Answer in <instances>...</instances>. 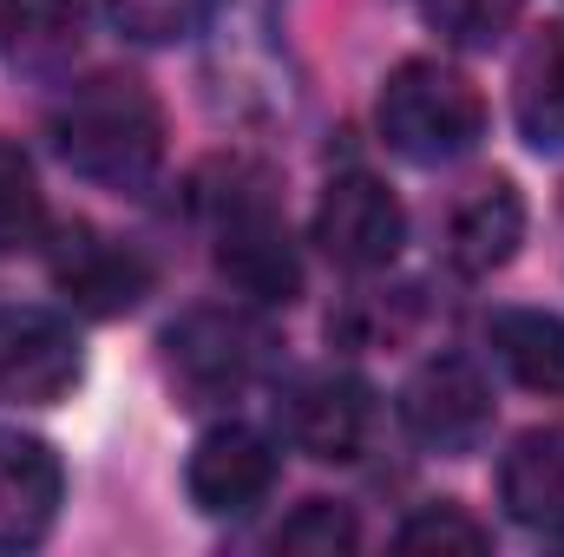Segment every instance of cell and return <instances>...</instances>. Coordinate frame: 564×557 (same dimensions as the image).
Wrapping results in <instances>:
<instances>
[{
  "label": "cell",
  "mask_w": 564,
  "mask_h": 557,
  "mask_svg": "<svg viewBox=\"0 0 564 557\" xmlns=\"http://www.w3.org/2000/svg\"><path fill=\"white\" fill-rule=\"evenodd\" d=\"M79 381V341L59 315L40 308H0V394L26 407L66 401Z\"/></svg>",
  "instance_id": "cell-7"
},
{
  "label": "cell",
  "mask_w": 564,
  "mask_h": 557,
  "mask_svg": "<svg viewBox=\"0 0 564 557\" xmlns=\"http://www.w3.org/2000/svg\"><path fill=\"white\" fill-rule=\"evenodd\" d=\"M375 119L388 151L408 164H453L486 139V99L446 59H401L381 86Z\"/></svg>",
  "instance_id": "cell-2"
},
{
  "label": "cell",
  "mask_w": 564,
  "mask_h": 557,
  "mask_svg": "<svg viewBox=\"0 0 564 557\" xmlns=\"http://www.w3.org/2000/svg\"><path fill=\"white\" fill-rule=\"evenodd\" d=\"M519 243H525V197H519L512 177L473 184V190L453 204V217H446V263H453L459 276H492V270H506V263L519 256Z\"/></svg>",
  "instance_id": "cell-12"
},
{
  "label": "cell",
  "mask_w": 564,
  "mask_h": 557,
  "mask_svg": "<svg viewBox=\"0 0 564 557\" xmlns=\"http://www.w3.org/2000/svg\"><path fill=\"white\" fill-rule=\"evenodd\" d=\"M106 13H112V26H119L126 40L171 46V40H191V33L217 13V0H106Z\"/></svg>",
  "instance_id": "cell-17"
},
{
  "label": "cell",
  "mask_w": 564,
  "mask_h": 557,
  "mask_svg": "<svg viewBox=\"0 0 564 557\" xmlns=\"http://www.w3.org/2000/svg\"><path fill=\"white\" fill-rule=\"evenodd\" d=\"M355 545H361V525H355V512L335 505V499L295 505L276 532V551H302V557H335V551H355Z\"/></svg>",
  "instance_id": "cell-18"
},
{
  "label": "cell",
  "mask_w": 564,
  "mask_h": 557,
  "mask_svg": "<svg viewBox=\"0 0 564 557\" xmlns=\"http://www.w3.org/2000/svg\"><path fill=\"white\" fill-rule=\"evenodd\" d=\"M53 288H59L79 315L112 321V315H132L144 295H151V263H144L139 250L99 237L93 223H73V230H59V243H53Z\"/></svg>",
  "instance_id": "cell-5"
},
{
  "label": "cell",
  "mask_w": 564,
  "mask_h": 557,
  "mask_svg": "<svg viewBox=\"0 0 564 557\" xmlns=\"http://www.w3.org/2000/svg\"><path fill=\"white\" fill-rule=\"evenodd\" d=\"M512 119L539 157H564V20L539 26L512 73Z\"/></svg>",
  "instance_id": "cell-14"
},
{
  "label": "cell",
  "mask_w": 564,
  "mask_h": 557,
  "mask_svg": "<svg viewBox=\"0 0 564 557\" xmlns=\"http://www.w3.org/2000/svg\"><path fill=\"white\" fill-rule=\"evenodd\" d=\"M289 439L295 452L322 459V466H348L368 452V433H375V394L355 381V374H315L289 394Z\"/></svg>",
  "instance_id": "cell-9"
},
{
  "label": "cell",
  "mask_w": 564,
  "mask_h": 557,
  "mask_svg": "<svg viewBox=\"0 0 564 557\" xmlns=\"http://www.w3.org/2000/svg\"><path fill=\"white\" fill-rule=\"evenodd\" d=\"M315 243H322V256L335 270H355V276L388 270L401 256V243H408V210L381 177L348 171L315 204Z\"/></svg>",
  "instance_id": "cell-4"
},
{
  "label": "cell",
  "mask_w": 564,
  "mask_h": 557,
  "mask_svg": "<svg viewBox=\"0 0 564 557\" xmlns=\"http://www.w3.org/2000/svg\"><path fill=\"white\" fill-rule=\"evenodd\" d=\"M263 354H270V335L243 308H191L164 328V374L177 381V394L191 407L243 394L257 381Z\"/></svg>",
  "instance_id": "cell-3"
},
{
  "label": "cell",
  "mask_w": 564,
  "mask_h": 557,
  "mask_svg": "<svg viewBox=\"0 0 564 557\" xmlns=\"http://www.w3.org/2000/svg\"><path fill=\"white\" fill-rule=\"evenodd\" d=\"M184 485H191V505L204 518H243L270 499L276 485V452L257 426H210L197 446H191V466H184Z\"/></svg>",
  "instance_id": "cell-6"
},
{
  "label": "cell",
  "mask_w": 564,
  "mask_h": 557,
  "mask_svg": "<svg viewBox=\"0 0 564 557\" xmlns=\"http://www.w3.org/2000/svg\"><path fill=\"white\" fill-rule=\"evenodd\" d=\"M217 270L230 276L237 295H250L263 308H289L302 295V263H295L282 223L270 217V204L237 210V217L217 223Z\"/></svg>",
  "instance_id": "cell-11"
},
{
  "label": "cell",
  "mask_w": 564,
  "mask_h": 557,
  "mask_svg": "<svg viewBox=\"0 0 564 557\" xmlns=\"http://www.w3.org/2000/svg\"><path fill=\"white\" fill-rule=\"evenodd\" d=\"M59 157L106 190H144L151 171L164 164V112L132 73H93L73 86L53 112Z\"/></svg>",
  "instance_id": "cell-1"
},
{
  "label": "cell",
  "mask_w": 564,
  "mask_h": 557,
  "mask_svg": "<svg viewBox=\"0 0 564 557\" xmlns=\"http://www.w3.org/2000/svg\"><path fill=\"white\" fill-rule=\"evenodd\" d=\"M433 13L459 33V40H492L512 20V0H433Z\"/></svg>",
  "instance_id": "cell-20"
},
{
  "label": "cell",
  "mask_w": 564,
  "mask_h": 557,
  "mask_svg": "<svg viewBox=\"0 0 564 557\" xmlns=\"http://www.w3.org/2000/svg\"><path fill=\"white\" fill-rule=\"evenodd\" d=\"M499 505L532 525V532H558L564 525V433L558 426H532L512 439V452L499 459Z\"/></svg>",
  "instance_id": "cell-13"
},
{
  "label": "cell",
  "mask_w": 564,
  "mask_h": 557,
  "mask_svg": "<svg viewBox=\"0 0 564 557\" xmlns=\"http://www.w3.org/2000/svg\"><path fill=\"white\" fill-rule=\"evenodd\" d=\"M492 348L506 374L532 394H564V315L545 308H499L492 315Z\"/></svg>",
  "instance_id": "cell-15"
},
{
  "label": "cell",
  "mask_w": 564,
  "mask_h": 557,
  "mask_svg": "<svg viewBox=\"0 0 564 557\" xmlns=\"http://www.w3.org/2000/svg\"><path fill=\"white\" fill-rule=\"evenodd\" d=\"M401 414L414 426V439H426L433 452H473L486 439V426H492V394H486L473 361L440 354V361H426L421 374L408 381Z\"/></svg>",
  "instance_id": "cell-8"
},
{
  "label": "cell",
  "mask_w": 564,
  "mask_h": 557,
  "mask_svg": "<svg viewBox=\"0 0 564 557\" xmlns=\"http://www.w3.org/2000/svg\"><path fill=\"white\" fill-rule=\"evenodd\" d=\"M66 499L59 452L33 433H0V551H33Z\"/></svg>",
  "instance_id": "cell-10"
},
{
  "label": "cell",
  "mask_w": 564,
  "mask_h": 557,
  "mask_svg": "<svg viewBox=\"0 0 564 557\" xmlns=\"http://www.w3.org/2000/svg\"><path fill=\"white\" fill-rule=\"evenodd\" d=\"M394 545L401 551H486L492 532L473 512H459V505H421V512H408V525L394 532Z\"/></svg>",
  "instance_id": "cell-19"
},
{
  "label": "cell",
  "mask_w": 564,
  "mask_h": 557,
  "mask_svg": "<svg viewBox=\"0 0 564 557\" xmlns=\"http://www.w3.org/2000/svg\"><path fill=\"white\" fill-rule=\"evenodd\" d=\"M46 230V197H40V177L26 164L20 144L0 139V256L13 250H33Z\"/></svg>",
  "instance_id": "cell-16"
}]
</instances>
